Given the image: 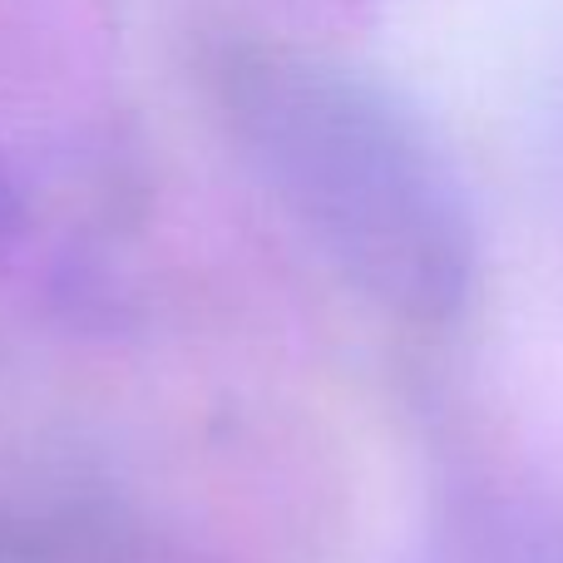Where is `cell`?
<instances>
[{"label":"cell","mask_w":563,"mask_h":563,"mask_svg":"<svg viewBox=\"0 0 563 563\" xmlns=\"http://www.w3.org/2000/svg\"><path fill=\"white\" fill-rule=\"evenodd\" d=\"M0 563H198L144 509L75 475L0 485Z\"/></svg>","instance_id":"cell-2"},{"label":"cell","mask_w":563,"mask_h":563,"mask_svg":"<svg viewBox=\"0 0 563 563\" xmlns=\"http://www.w3.org/2000/svg\"><path fill=\"white\" fill-rule=\"evenodd\" d=\"M505 563H563V539H529V544H515Z\"/></svg>","instance_id":"cell-4"},{"label":"cell","mask_w":563,"mask_h":563,"mask_svg":"<svg viewBox=\"0 0 563 563\" xmlns=\"http://www.w3.org/2000/svg\"><path fill=\"white\" fill-rule=\"evenodd\" d=\"M20 238H25V194H20L10 164L0 158V263L20 247Z\"/></svg>","instance_id":"cell-3"},{"label":"cell","mask_w":563,"mask_h":563,"mask_svg":"<svg viewBox=\"0 0 563 563\" xmlns=\"http://www.w3.org/2000/svg\"><path fill=\"white\" fill-rule=\"evenodd\" d=\"M208 89L247 174L351 291L410 327H445L470 307L475 208L390 89L287 45H228Z\"/></svg>","instance_id":"cell-1"}]
</instances>
